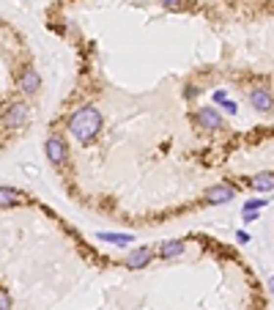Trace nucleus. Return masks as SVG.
I'll list each match as a JSON object with an SVG mask.
<instances>
[{
    "label": "nucleus",
    "mask_w": 274,
    "mask_h": 310,
    "mask_svg": "<svg viewBox=\"0 0 274 310\" xmlns=\"http://www.w3.org/2000/svg\"><path fill=\"white\" fill-rule=\"evenodd\" d=\"M99 129H102V113L96 110L93 104L77 107V110L71 113V118H68V132H71L74 140L82 143V145L93 143L96 135H99Z\"/></svg>",
    "instance_id": "nucleus-1"
},
{
    "label": "nucleus",
    "mask_w": 274,
    "mask_h": 310,
    "mask_svg": "<svg viewBox=\"0 0 274 310\" xmlns=\"http://www.w3.org/2000/svg\"><path fill=\"white\" fill-rule=\"evenodd\" d=\"M27 118H30V110H27L25 102H11L3 110V116H0V124L6 126V129H20V126L27 124Z\"/></svg>",
    "instance_id": "nucleus-2"
},
{
    "label": "nucleus",
    "mask_w": 274,
    "mask_h": 310,
    "mask_svg": "<svg viewBox=\"0 0 274 310\" xmlns=\"http://www.w3.org/2000/svg\"><path fill=\"white\" fill-rule=\"evenodd\" d=\"M44 154H47V159L52 162V165H63L68 157V145L66 140L61 138V135H49L47 143H44Z\"/></svg>",
    "instance_id": "nucleus-3"
},
{
    "label": "nucleus",
    "mask_w": 274,
    "mask_h": 310,
    "mask_svg": "<svg viewBox=\"0 0 274 310\" xmlns=\"http://www.w3.org/2000/svg\"><path fill=\"white\" fill-rule=\"evenodd\" d=\"M203 198L208 200L211 206H222V203H230V200L236 198V190H233L230 184H214L203 192Z\"/></svg>",
    "instance_id": "nucleus-4"
},
{
    "label": "nucleus",
    "mask_w": 274,
    "mask_h": 310,
    "mask_svg": "<svg viewBox=\"0 0 274 310\" xmlns=\"http://www.w3.org/2000/svg\"><path fill=\"white\" fill-rule=\"evenodd\" d=\"M250 104L258 113H269L274 107V96L269 88H250Z\"/></svg>",
    "instance_id": "nucleus-5"
},
{
    "label": "nucleus",
    "mask_w": 274,
    "mask_h": 310,
    "mask_svg": "<svg viewBox=\"0 0 274 310\" xmlns=\"http://www.w3.org/2000/svg\"><path fill=\"white\" fill-rule=\"evenodd\" d=\"M154 261V247H135L129 255H126V266L129 269H145L148 263Z\"/></svg>",
    "instance_id": "nucleus-6"
},
{
    "label": "nucleus",
    "mask_w": 274,
    "mask_h": 310,
    "mask_svg": "<svg viewBox=\"0 0 274 310\" xmlns=\"http://www.w3.org/2000/svg\"><path fill=\"white\" fill-rule=\"evenodd\" d=\"M184 250H186V244L181 239H167V241H162V244H159L157 255L162 258V261H173V258H181V255H184Z\"/></svg>",
    "instance_id": "nucleus-7"
},
{
    "label": "nucleus",
    "mask_w": 274,
    "mask_h": 310,
    "mask_svg": "<svg viewBox=\"0 0 274 310\" xmlns=\"http://www.w3.org/2000/svg\"><path fill=\"white\" fill-rule=\"evenodd\" d=\"M195 121H198V126H203V129H219V126H222V116H219L214 107H200Z\"/></svg>",
    "instance_id": "nucleus-8"
},
{
    "label": "nucleus",
    "mask_w": 274,
    "mask_h": 310,
    "mask_svg": "<svg viewBox=\"0 0 274 310\" xmlns=\"http://www.w3.org/2000/svg\"><path fill=\"white\" fill-rule=\"evenodd\" d=\"M39 88H41L39 72H36L33 66L22 69V74H20V91H25V94H39Z\"/></svg>",
    "instance_id": "nucleus-9"
},
{
    "label": "nucleus",
    "mask_w": 274,
    "mask_h": 310,
    "mask_svg": "<svg viewBox=\"0 0 274 310\" xmlns=\"http://www.w3.org/2000/svg\"><path fill=\"white\" fill-rule=\"evenodd\" d=\"M25 203V195L14 187H0V209H11V206H20Z\"/></svg>",
    "instance_id": "nucleus-10"
},
{
    "label": "nucleus",
    "mask_w": 274,
    "mask_h": 310,
    "mask_svg": "<svg viewBox=\"0 0 274 310\" xmlns=\"http://www.w3.org/2000/svg\"><path fill=\"white\" fill-rule=\"evenodd\" d=\"M250 187L252 190H258V192H272L274 190V173H258V176H252L250 179Z\"/></svg>",
    "instance_id": "nucleus-11"
},
{
    "label": "nucleus",
    "mask_w": 274,
    "mask_h": 310,
    "mask_svg": "<svg viewBox=\"0 0 274 310\" xmlns=\"http://www.w3.org/2000/svg\"><path fill=\"white\" fill-rule=\"evenodd\" d=\"M96 236H99L102 241L118 244V247H123V244H132V241H135V236H132V234H113V231H99Z\"/></svg>",
    "instance_id": "nucleus-12"
},
{
    "label": "nucleus",
    "mask_w": 274,
    "mask_h": 310,
    "mask_svg": "<svg viewBox=\"0 0 274 310\" xmlns=\"http://www.w3.org/2000/svg\"><path fill=\"white\" fill-rule=\"evenodd\" d=\"M269 206V200H263V198H252V200H244V212H258V209H266Z\"/></svg>",
    "instance_id": "nucleus-13"
},
{
    "label": "nucleus",
    "mask_w": 274,
    "mask_h": 310,
    "mask_svg": "<svg viewBox=\"0 0 274 310\" xmlns=\"http://www.w3.org/2000/svg\"><path fill=\"white\" fill-rule=\"evenodd\" d=\"M0 310H11V294L6 288H0Z\"/></svg>",
    "instance_id": "nucleus-14"
},
{
    "label": "nucleus",
    "mask_w": 274,
    "mask_h": 310,
    "mask_svg": "<svg viewBox=\"0 0 274 310\" xmlns=\"http://www.w3.org/2000/svg\"><path fill=\"white\" fill-rule=\"evenodd\" d=\"M219 104H222V110H225V113H236V110H239L236 102H230V99H225V102H219Z\"/></svg>",
    "instance_id": "nucleus-15"
},
{
    "label": "nucleus",
    "mask_w": 274,
    "mask_h": 310,
    "mask_svg": "<svg viewBox=\"0 0 274 310\" xmlns=\"http://www.w3.org/2000/svg\"><path fill=\"white\" fill-rule=\"evenodd\" d=\"M236 239H239V244H247V241H250V234H244V231H236Z\"/></svg>",
    "instance_id": "nucleus-16"
},
{
    "label": "nucleus",
    "mask_w": 274,
    "mask_h": 310,
    "mask_svg": "<svg viewBox=\"0 0 274 310\" xmlns=\"http://www.w3.org/2000/svg\"><path fill=\"white\" fill-rule=\"evenodd\" d=\"M225 99H228V94H225V91H217V94H214V102H225Z\"/></svg>",
    "instance_id": "nucleus-17"
},
{
    "label": "nucleus",
    "mask_w": 274,
    "mask_h": 310,
    "mask_svg": "<svg viewBox=\"0 0 274 310\" xmlns=\"http://www.w3.org/2000/svg\"><path fill=\"white\" fill-rule=\"evenodd\" d=\"M244 220L247 222H255V220H258V212H244Z\"/></svg>",
    "instance_id": "nucleus-18"
},
{
    "label": "nucleus",
    "mask_w": 274,
    "mask_h": 310,
    "mask_svg": "<svg viewBox=\"0 0 274 310\" xmlns=\"http://www.w3.org/2000/svg\"><path fill=\"white\" fill-rule=\"evenodd\" d=\"M159 3H162V6H178L181 0H159Z\"/></svg>",
    "instance_id": "nucleus-19"
},
{
    "label": "nucleus",
    "mask_w": 274,
    "mask_h": 310,
    "mask_svg": "<svg viewBox=\"0 0 274 310\" xmlns=\"http://www.w3.org/2000/svg\"><path fill=\"white\" fill-rule=\"evenodd\" d=\"M269 288H272V294H274V277H272V280H269Z\"/></svg>",
    "instance_id": "nucleus-20"
}]
</instances>
